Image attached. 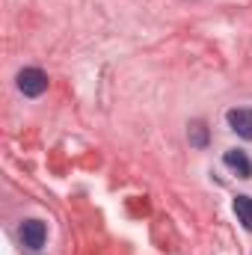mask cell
<instances>
[{
    "label": "cell",
    "mask_w": 252,
    "mask_h": 255,
    "mask_svg": "<svg viewBox=\"0 0 252 255\" xmlns=\"http://www.w3.org/2000/svg\"><path fill=\"white\" fill-rule=\"evenodd\" d=\"M18 89L27 98H39L48 89V74L42 68H24V71H18Z\"/></svg>",
    "instance_id": "obj_1"
},
{
    "label": "cell",
    "mask_w": 252,
    "mask_h": 255,
    "mask_svg": "<svg viewBox=\"0 0 252 255\" xmlns=\"http://www.w3.org/2000/svg\"><path fill=\"white\" fill-rule=\"evenodd\" d=\"M18 238H21V244H24L27 250L39 253V250L45 247V241H48V226H45L42 220H24Z\"/></svg>",
    "instance_id": "obj_2"
},
{
    "label": "cell",
    "mask_w": 252,
    "mask_h": 255,
    "mask_svg": "<svg viewBox=\"0 0 252 255\" xmlns=\"http://www.w3.org/2000/svg\"><path fill=\"white\" fill-rule=\"evenodd\" d=\"M226 119H229V128H232L238 136L252 139V110L250 107H235V110L226 113Z\"/></svg>",
    "instance_id": "obj_3"
},
{
    "label": "cell",
    "mask_w": 252,
    "mask_h": 255,
    "mask_svg": "<svg viewBox=\"0 0 252 255\" xmlns=\"http://www.w3.org/2000/svg\"><path fill=\"white\" fill-rule=\"evenodd\" d=\"M223 163H226L232 172H238L241 178H252V160L244 154V151H238V148L226 151V154H223Z\"/></svg>",
    "instance_id": "obj_4"
},
{
    "label": "cell",
    "mask_w": 252,
    "mask_h": 255,
    "mask_svg": "<svg viewBox=\"0 0 252 255\" xmlns=\"http://www.w3.org/2000/svg\"><path fill=\"white\" fill-rule=\"evenodd\" d=\"M235 214H238V220L244 223V229L252 232V199L250 196H238V199H235Z\"/></svg>",
    "instance_id": "obj_5"
},
{
    "label": "cell",
    "mask_w": 252,
    "mask_h": 255,
    "mask_svg": "<svg viewBox=\"0 0 252 255\" xmlns=\"http://www.w3.org/2000/svg\"><path fill=\"white\" fill-rule=\"evenodd\" d=\"M190 142H193L196 148H205V145H208V128L202 125V122H193V125H190Z\"/></svg>",
    "instance_id": "obj_6"
}]
</instances>
